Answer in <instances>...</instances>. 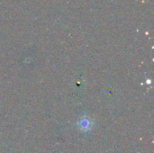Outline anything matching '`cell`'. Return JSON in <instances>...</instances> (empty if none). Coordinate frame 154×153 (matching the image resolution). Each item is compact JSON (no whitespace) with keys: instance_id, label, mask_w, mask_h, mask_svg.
<instances>
[{"instance_id":"obj_1","label":"cell","mask_w":154,"mask_h":153,"mask_svg":"<svg viewBox=\"0 0 154 153\" xmlns=\"http://www.w3.org/2000/svg\"><path fill=\"white\" fill-rule=\"evenodd\" d=\"M93 125H94V122L93 120L88 116V115H83L81 116L78 122L76 123V126L77 128L82 132V133H89L92 128H93Z\"/></svg>"}]
</instances>
